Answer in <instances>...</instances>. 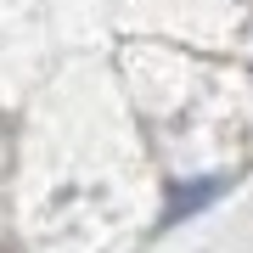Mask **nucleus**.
Masks as SVG:
<instances>
[{"mask_svg": "<svg viewBox=\"0 0 253 253\" xmlns=\"http://www.w3.org/2000/svg\"><path fill=\"white\" fill-rule=\"evenodd\" d=\"M219 197V180H191V186H180L169 197V219H180V214H197L203 203H214Z\"/></svg>", "mask_w": 253, "mask_h": 253, "instance_id": "f257e3e1", "label": "nucleus"}]
</instances>
